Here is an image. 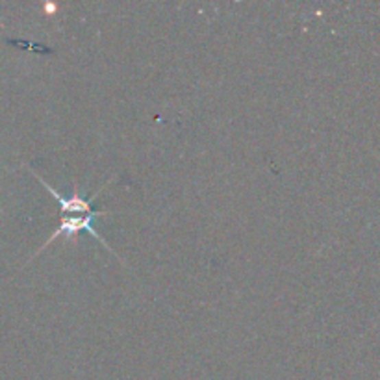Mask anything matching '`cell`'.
Instances as JSON below:
<instances>
[{"instance_id":"1","label":"cell","mask_w":380,"mask_h":380,"mask_svg":"<svg viewBox=\"0 0 380 380\" xmlns=\"http://www.w3.org/2000/svg\"><path fill=\"white\" fill-rule=\"evenodd\" d=\"M104 215H108V212H91V213H88V215H62V217H60V224H58V228L52 232V236H50L49 239L45 241L43 247H41V250L47 249V247H49V245L52 244L54 239H58V237L63 236V237H67V239H73V241L76 244V241H78V237L76 236H78L80 232H89V234H91V236H93L95 239L99 241V244H102L108 250H110V252H113L112 247H110V245L104 241V237L100 236L99 232L93 228L95 219L104 217ZM41 250H39V252H41ZM113 254H115V252H113Z\"/></svg>"},{"instance_id":"2","label":"cell","mask_w":380,"mask_h":380,"mask_svg":"<svg viewBox=\"0 0 380 380\" xmlns=\"http://www.w3.org/2000/svg\"><path fill=\"white\" fill-rule=\"evenodd\" d=\"M36 178H38V180L41 182V184H43L47 189H49V193L58 200V204H60V213H62V215H88V213L95 212V210H93L95 199L99 197L100 191H102V189H104L108 184H112V182H113V180H110L106 186L100 187L99 191H97V193H95L91 199H86V197H82V195L78 193V189H76V187H75V191H73V195H71V197H63L62 193H58L54 187L49 186V184H47V182H45L41 176L36 175Z\"/></svg>"}]
</instances>
